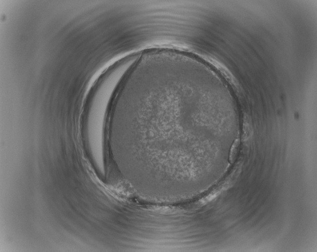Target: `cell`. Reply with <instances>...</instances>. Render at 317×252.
Segmentation results:
<instances>
[{
    "label": "cell",
    "instance_id": "cell-1",
    "mask_svg": "<svg viewBox=\"0 0 317 252\" xmlns=\"http://www.w3.org/2000/svg\"><path fill=\"white\" fill-rule=\"evenodd\" d=\"M122 80L121 74L111 72L96 92L88 114L86 130L97 166L103 164V140L107 106L112 94Z\"/></svg>",
    "mask_w": 317,
    "mask_h": 252
},
{
    "label": "cell",
    "instance_id": "cell-2",
    "mask_svg": "<svg viewBox=\"0 0 317 252\" xmlns=\"http://www.w3.org/2000/svg\"><path fill=\"white\" fill-rule=\"evenodd\" d=\"M238 144H239V140L237 139L235 140V142L233 144L231 150L229 159H230V161L231 162H233L234 160Z\"/></svg>",
    "mask_w": 317,
    "mask_h": 252
}]
</instances>
